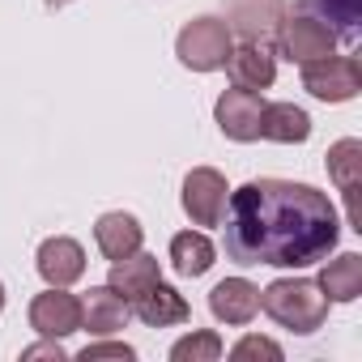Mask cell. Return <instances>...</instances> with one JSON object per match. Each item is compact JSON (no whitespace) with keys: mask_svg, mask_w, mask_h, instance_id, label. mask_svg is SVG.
<instances>
[{"mask_svg":"<svg viewBox=\"0 0 362 362\" xmlns=\"http://www.w3.org/2000/svg\"><path fill=\"white\" fill-rule=\"evenodd\" d=\"M226 197H230L226 175L214 170V166H197V170H188L184 192H179V201H184V214L192 218V226H222Z\"/></svg>","mask_w":362,"mask_h":362,"instance_id":"cell-6","label":"cell"},{"mask_svg":"<svg viewBox=\"0 0 362 362\" xmlns=\"http://www.w3.org/2000/svg\"><path fill=\"white\" fill-rule=\"evenodd\" d=\"M222 69H226L230 86H239V90H269L277 77V56L269 52V43H239V47H230Z\"/></svg>","mask_w":362,"mask_h":362,"instance_id":"cell-13","label":"cell"},{"mask_svg":"<svg viewBox=\"0 0 362 362\" xmlns=\"http://www.w3.org/2000/svg\"><path fill=\"white\" fill-rule=\"evenodd\" d=\"M235 47V35L222 18H192L175 39V56L192 73H218Z\"/></svg>","mask_w":362,"mask_h":362,"instance_id":"cell-3","label":"cell"},{"mask_svg":"<svg viewBox=\"0 0 362 362\" xmlns=\"http://www.w3.org/2000/svg\"><path fill=\"white\" fill-rule=\"evenodd\" d=\"M94 243H98V252H103L107 260H124V256L141 252V243H145V226H141L132 214L111 209V214H103V218L94 222Z\"/></svg>","mask_w":362,"mask_h":362,"instance_id":"cell-16","label":"cell"},{"mask_svg":"<svg viewBox=\"0 0 362 362\" xmlns=\"http://www.w3.org/2000/svg\"><path fill=\"white\" fill-rule=\"evenodd\" d=\"M303 90L320 103H349L362 90V69L354 56H324L303 64Z\"/></svg>","mask_w":362,"mask_h":362,"instance_id":"cell-5","label":"cell"},{"mask_svg":"<svg viewBox=\"0 0 362 362\" xmlns=\"http://www.w3.org/2000/svg\"><path fill=\"white\" fill-rule=\"evenodd\" d=\"M260 111H264L260 90H239V86H230V90L218 98L214 119H218L222 136H230V141H260Z\"/></svg>","mask_w":362,"mask_h":362,"instance_id":"cell-9","label":"cell"},{"mask_svg":"<svg viewBox=\"0 0 362 362\" xmlns=\"http://www.w3.org/2000/svg\"><path fill=\"white\" fill-rule=\"evenodd\" d=\"M35 264H39V277L47 286H73V281L86 277V247L69 235H52V239L39 243Z\"/></svg>","mask_w":362,"mask_h":362,"instance_id":"cell-11","label":"cell"},{"mask_svg":"<svg viewBox=\"0 0 362 362\" xmlns=\"http://www.w3.org/2000/svg\"><path fill=\"white\" fill-rule=\"evenodd\" d=\"M260 307H264V315L273 324H281V328H290L298 337L324 328V320H328V298L311 277H277V281H269L260 290Z\"/></svg>","mask_w":362,"mask_h":362,"instance_id":"cell-2","label":"cell"},{"mask_svg":"<svg viewBox=\"0 0 362 362\" xmlns=\"http://www.w3.org/2000/svg\"><path fill=\"white\" fill-rule=\"evenodd\" d=\"M22 358H56V362H60V358H69V354H64V345H60L56 337H43L39 345H30V349H22Z\"/></svg>","mask_w":362,"mask_h":362,"instance_id":"cell-25","label":"cell"},{"mask_svg":"<svg viewBox=\"0 0 362 362\" xmlns=\"http://www.w3.org/2000/svg\"><path fill=\"white\" fill-rule=\"evenodd\" d=\"M226 354L222 337L214 328H201V332H188L184 341L170 345V362H218Z\"/></svg>","mask_w":362,"mask_h":362,"instance_id":"cell-22","label":"cell"},{"mask_svg":"<svg viewBox=\"0 0 362 362\" xmlns=\"http://www.w3.org/2000/svg\"><path fill=\"white\" fill-rule=\"evenodd\" d=\"M218 260V247L205 230H184L170 239V264L179 277H205Z\"/></svg>","mask_w":362,"mask_h":362,"instance_id":"cell-21","label":"cell"},{"mask_svg":"<svg viewBox=\"0 0 362 362\" xmlns=\"http://www.w3.org/2000/svg\"><path fill=\"white\" fill-rule=\"evenodd\" d=\"M277 56H286L290 64H311V60H324V56H332V47H337V35L320 22V18H311V13H290V18H281V26H277Z\"/></svg>","mask_w":362,"mask_h":362,"instance_id":"cell-4","label":"cell"},{"mask_svg":"<svg viewBox=\"0 0 362 362\" xmlns=\"http://www.w3.org/2000/svg\"><path fill=\"white\" fill-rule=\"evenodd\" d=\"M226 26L243 43H273L281 18H286V0H222Z\"/></svg>","mask_w":362,"mask_h":362,"instance_id":"cell-8","label":"cell"},{"mask_svg":"<svg viewBox=\"0 0 362 362\" xmlns=\"http://www.w3.org/2000/svg\"><path fill=\"white\" fill-rule=\"evenodd\" d=\"M153 281H162V264H158V256H149V252H132V256H124V260H111V277H107V286L119 290V294L128 298V307H132Z\"/></svg>","mask_w":362,"mask_h":362,"instance_id":"cell-17","label":"cell"},{"mask_svg":"<svg viewBox=\"0 0 362 362\" xmlns=\"http://www.w3.org/2000/svg\"><path fill=\"white\" fill-rule=\"evenodd\" d=\"M64 5H73V0H47V9H64Z\"/></svg>","mask_w":362,"mask_h":362,"instance_id":"cell-26","label":"cell"},{"mask_svg":"<svg viewBox=\"0 0 362 362\" xmlns=\"http://www.w3.org/2000/svg\"><path fill=\"white\" fill-rule=\"evenodd\" d=\"M298 13L320 18L341 43H358L362 35V0H298Z\"/></svg>","mask_w":362,"mask_h":362,"instance_id":"cell-19","label":"cell"},{"mask_svg":"<svg viewBox=\"0 0 362 362\" xmlns=\"http://www.w3.org/2000/svg\"><path fill=\"white\" fill-rule=\"evenodd\" d=\"M328 175L337 192H345V214H349V230H362V214H358V188H362V141L345 136L328 149Z\"/></svg>","mask_w":362,"mask_h":362,"instance_id":"cell-10","label":"cell"},{"mask_svg":"<svg viewBox=\"0 0 362 362\" xmlns=\"http://www.w3.org/2000/svg\"><path fill=\"white\" fill-rule=\"evenodd\" d=\"M0 311H5V281H0Z\"/></svg>","mask_w":362,"mask_h":362,"instance_id":"cell-27","label":"cell"},{"mask_svg":"<svg viewBox=\"0 0 362 362\" xmlns=\"http://www.w3.org/2000/svg\"><path fill=\"white\" fill-rule=\"evenodd\" d=\"M128 320H132V307L119 290H111V286H90L86 290V298H81V328L86 332L111 337V332L128 328Z\"/></svg>","mask_w":362,"mask_h":362,"instance_id":"cell-14","label":"cell"},{"mask_svg":"<svg viewBox=\"0 0 362 362\" xmlns=\"http://www.w3.org/2000/svg\"><path fill=\"white\" fill-rule=\"evenodd\" d=\"M260 136L277 145H303L311 136V115L294 103H264L260 111Z\"/></svg>","mask_w":362,"mask_h":362,"instance_id":"cell-18","label":"cell"},{"mask_svg":"<svg viewBox=\"0 0 362 362\" xmlns=\"http://www.w3.org/2000/svg\"><path fill=\"white\" fill-rule=\"evenodd\" d=\"M222 247L235 264L311 269L341 239V218L328 192L294 179H252L226 197Z\"/></svg>","mask_w":362,"mask_h":362,"instance_id":"cell-1","label":"cell"},{"mask_svg":"<svg viewBox=\"0 0 362 362\" xmlns=\"http://www.w3.org/2000/svg\"><path fill=\"white\" fill-rule=\"evenodd\" d=\"M81 362H98V358H136V349L132 345H124V341H98V345H86L81 354H77Z\"/></svg>","mask_w":362,"mask_h":362,"instance_id":"cell-24","label":"cell"},{"mask_svg":"<svg viewBox=\"0 0 362 362\" xmlns=\"http://www.w3.org/2000/svg\"><path fill=\"white\" fill-rule=\"evenodd\" d=\"M235 362H247V358H269V362H281V345L269 341V337H243L235 349H230Z\"/></svg>","mask_w":362,"mask_h":362,"instance_id":"cell-23","label":"cell"},{"mask_svg":"<svg viewBox=\"0 0 362 362\" xmlns=\"http://www.w3.org/2000/svg\"><path fill=\"white\" fill-rule=\"evenodd\" d=\"M132 315H136L141 324H149V328H170V324H188V320H192V307H188V298L179 294L175 286L153 281V286L132 303Z\"/></svg>","mask_w":362,"mask_h":362,"instance_id":"cell-15","label":"cell"},{"mask_svg":"<svg viewBox=\"0 0 362 362\" xmlns=\"http://www.w3.org/2000/svg\"><path fill=\"white\" fill-rule=\"evenodd\" d=\"M315 286L324 290L328 303H354L362 294V256L358 252H341L337 260H328L320 269Z\"/></svg>","mask_w":362,"mask_h":362,"instance_id":"cell-20","label":"cell"},{"mask_svg":"<svg viewBox=\"0 0 362 362\" xmlns=\"http://www.w3.org/2000/svg\"><path fill=\"white\" fill-rule=\"evenodd\" d=\"M209 311L218 324H230V328H243L256 320L260 311V286H252L247 277H226L209 290Z\"/></svg>","mask_w":362,"mask_h":362,"instance_id":"cell-12","label":"cell"},{"mask_svg":"<svg viewBox=\"0 0 362 362\" xmlns=\"http://www.w3.org/2000/svg\"><path fill=\"white\" fill-rule=\"evenodd\" d=\"M26 315H30V328H35L39 337L64 341L69 332L81 328V298L69 294V286H47L43 294L30 298V311H26Z\"/></svg>","mask_w":362,"mask_h":362,"instance_id":"cell-7","label":"cell"}]
</instances>
